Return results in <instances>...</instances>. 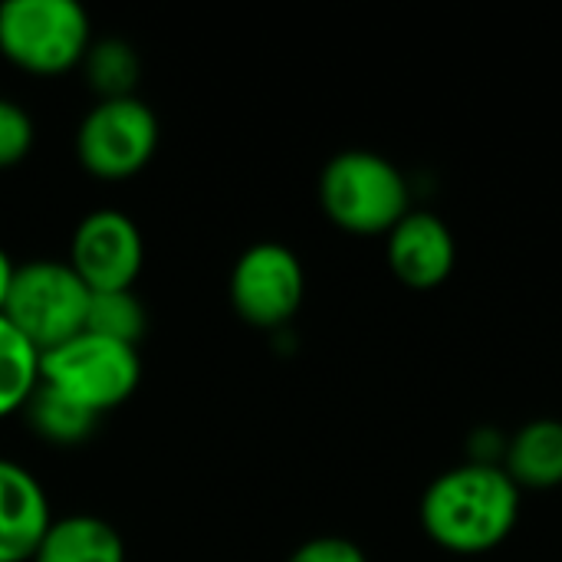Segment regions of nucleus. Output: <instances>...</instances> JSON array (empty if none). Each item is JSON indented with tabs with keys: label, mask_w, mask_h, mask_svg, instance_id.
Instances as JSON below:
<instances>
[{
	"label": "nucleus",
	"mask_w": 562,
	"mask_h": 562,
	"mask_svg": "<svg viewBox=\"0 0 562 562\" xmlns=\"http://www.w3.org/2000/svg\"><path fill=\"white\" fill-rule=\"evenodd\" d=\"M231 303L237 316L260 329L286 326L306 293L300 257L277 240L250 244L231 270Z\"/></svg>",
	"instance_id": "obj_7"
},
{
	"label": "nucleus",
	"mask_w": 562,
	"mask_h": 562,
	"mask_svg": "<svg viewBox=\"0 0 562 562\" xmlns=\"http://www.w3.org/2000/svg\"><path fill=\"white\" fill-rule=\"evenodd\" d=\"M40 379L92 415H102L135 395L142 359L135 346L82 329L69 342L43 352Z\"/></svg>",
	"instance_id": "obj_5"
},
{
	"label": "nucleus",
	"mask_w": 562,
	"mask_h": 562,
	"mask_svg": "<svg viewBox=\"0 0 562 562\" xmlns=\"http://www.w3.org/2000/svg\"><path fill=\"white\" fill-rule=\"evenodd\" d=\"M510 438H504L497 428H477L468 441V464H484V468H504Z\"/></svg>",
	"instance_id": "obj_19"
},
{
	"label": "nucleus",
	"mask_w": 562,
	"mask_h": 562,
	"mask_svg": "<svg viewBox=\"0 0 562 562\" xmlns=\"http://www.w3.org/2000/svg\"><path fill=\"white\" fill-rule=\"evenodd\" d=\"M504 471L517 487L553 491L562 484V422H527L507 445Z\"/></svg>",
	"instance_id": "obj_12"
},
{
	"label": "nucleus",
	"mask_w": 562,
	"mask_h": 562,
	"mask_svg": "<svg viewBox=\"0 0 562 562\" xmlns=\"http://www.w3.org/2000/svg\"><path fill=\"white\" fill-rule=\"evenodd\" d=\"M49 517V501L36 474L0 458V562H30Z\"/></svg>",
	"instance_id": "obj_10"
},
{
	"label": "nucleus",
	"mask_w": 562,
	"mask_h": 562,
	"mask_svg": "<svg viewBox=\"0 0 562 562\" xmlns=\"http://www.w3.org/2000/svg\"><path fill=\"white\" fill-rule=\"evenodd\" d=\"M23 415L36 438H43L46 445H63V448L89 441V435L95 431V422H99V415L76 405L63 392L46 385L43 379H40L36 392L30 395V402L23 405Z\"/></svg>",
	"instance_id": "obj_13"
},
{
	"label": "nucleus",
	"mask_w": 562,
	"mask_h": 562,
	"mask_svg": "<svg viewBox=\"0 0 562 562\" xmlns=\"http://www.w3.org/2000/svg\"><path fill=\"white\" fill-rule=\"evenodd\" d=\"M520 520V487L504 468L458 464L438 474L422 497V530L458 557L497 550Z\"/></svg>",
	"instance_id": "obj_1"
},
{
	"label": "nucleus",
	"mask_w": 562,
	"mask_h": 562,
	"mask_svg": "<svg viewBox=\"0 0 562 562\" xmlns=\"http://www.w3.org/2000/svg\"><path fill=\"white\" fill-rule=\"evenodd\" d=\"M145 326H148V313L132 290H109V293L89 296L86 333L105 336L125 346H138V339L145 336Z\"/></svg>",
	"instance_id": "obj_16"
},
{
	"label": "nucleus",
	"mask_w": 562,
	"mask_h": 562,
	"mask_svg": "<svg viewBox=\"0 0 562 562\" xmlns=\"http://www.w3.org/2000/svg\"><path fill=\"white\" fill-rule=\"evenodd\" d=\"M89 296V286L66 260H26L16 263L3 316L43 356L86 329Z\"/></svg>",
	"instance_id": "obj_4"
},
{
	"label": "nucleus",
	"mask_w": 562,
	"mask_h": 562,
	"mask_svg": "<svg viewBox=\"0 0 562 562\" xmlns=\"http://www.w3.org/2000/svg\"><path fill=\"white\" fill-rule=\"evenodd\" d=\"M389 267L408 290H438L458 260L454 234L431 211H408L389 234Z\"/></svg>",
	"instance_id": "obj_9"
},
{
	"label": "nucleus",
	"mask_w": 562,
	"mask_h": 562,
	"mask_svg": "<svg viewBox=\"0 0 562 562\" xmlns=\"http://www.w3.org/2000/svg\"><path fill=\"white\" fill-rule=\"evenodd\" d=\"M286 562H369L366 553L346 537H313L296 547Z\"/></svg>",
	"instance_id": "obj_18"
},
{
	"label": "nucleus",
	"mask_w": 562,
	"mask_h": 562,
	"mask_svg": "<svg viewBox=\"0 0 562 562\" xmlns=\"http://www.w3.org/2000/svg\"><path fill=\"white\" fill-rule=\"evenodd\" d=\"M66 263L79 273L89 293L132 290L145 263L142 231L125 211L95 207L76 224Z\"/></svg>",
	"instance_id": "obj_8"
},
{
	"label": "nucleus",
	"mask_w": 562,
	"mask_h": 562,
	"mask_svg": "<svg viewBox=\"0 0 562 562\" xmlns=\"http://www.w3.org/2000/svg\"><path fill=\"white\" fill-rule=\"evenodd\" d=\"M13 273H16V263H13V260H10V254L0 247V313H3V306H7V296H10Z\"/></svg>",
	"instance_id": "obj_20"
},
{
	"label": "nucleus",
	"mask_w": 562,
	"mask_h": 562,
	"mask_svg": "<svg viewBox=\"0 0 562 562\" xmlns=\"http://www.w3.org/2000/svg\"><path fill=\"white\" fill-rule=\"evenodd\" d=\"M33 135L36 132L30 112L20 102L0 95V168L20 165L33 148Z\"/></svg>",
	"instance_id": "obj_17"
},
{
	"label": "nucleus",
	"mask_w": 562,
	"mask_h": 562,
	"mask_svg": "<svg viewBox=\"0 0 562 562\" xmlns=\"http://www.w3.org/2000/svg\"><path fill=\"white\" fill-rule=\"evenodd\" d=\"M158 148V115L138 95L99 99L76 128L79 165L105 181L138 175Z\"/></svg>",
	"instance_id": "obj_6"
},
{
	"label": "nucleus",
	"mask_w": 562,
	"mask_h": 562,
	"mask_svg": "<svg viewBox=\"0 0 562 562\" xmlns=\"http://www.w3.org/2000/svg\"><path fill=\"white\" fill-rule=\"evenodd\" d=\"M82 72H86L89 89L99 99H122V95H135L142 63L128 40L102 36V40L89 43V49L82 56Z\"/></svg>",
	"instance_id": "obj_15"
},
{
	"label": "nucleus",
	"mask_w": 562,
	"mask_h": 562,
	"mask_svg": "<svg viewBox=\"0 0 562 562\" xmlns=\"http://www.w3.org/2000/svg\"><path fill=\"white\" fill-rule=\"evenodd\" d=\"M30 562H125V543L109 520L69 514L46 527Z\"/></svg>",
	"instance_id": "obj_11"
},
{
	"label": "nucleus",
	"mask_w": 562,
	"mask_h": 562,
	"mask_svg": "<svg viewBox=\"0 0 562 562\" xmlns=\"http://www.w3.org/2000/svg\"><path fill=\"white\" fill-rule=\"evenodd\" d=\"M319 204L326 217L359 237L389 234L412 211V188L398 165L369 148H346L323 165Z\"/></svg>",
	"instance_id": "obj_2"
},
{
	"label": "nucleus",
	"mask_w": 562,
	"mask_h": 562,
	"mask_svg": "<svg viewBox=\"0 0 562 562\" xmlns=\"http://www.w3.org/2000/svg\"><path fill=\"white\" fill-rule=\"evenodd\" d=\"M92 43L89 13L76 0H3L0 53L36 76H56L82 63Z\"/></svg>",
	"instance_id": "obj_3"
},
{
	"label": "nucleus",
	"mask_w": 562,
	"mask_h": 562,
	"mask_svg": "<svg viewBox=\"0 0 562 562\" xmlns=\"http://www.w3.org/2000/svg\"><path fill=\"white\" fill-rule=\"evenodd\" d=\"M40 349L0 313V418L23 412L40 385Z\"/></svg>",
	"instance_id": "obj_14"
}]
</instances>
